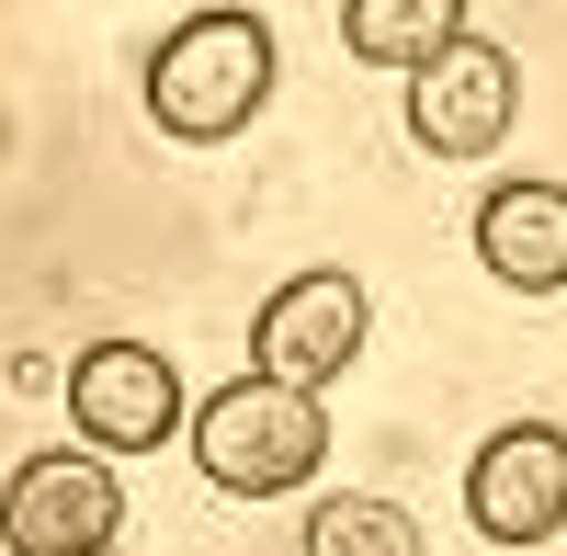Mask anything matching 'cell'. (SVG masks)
I'll return each instance as SVG.
<instances>
[{
	"instance_id": "4",
	"label": "cell",
	"mask_w": 567,
	"mask_h": 556,
	"mask_svg": "<svg viewBox=\"0 0 567 556\" xmlns=\"http://www.w3.org/2000/svg\"><path fill=\"white\" fill-rule=\"evenodd\" d=\"M374 330V296L352 285V272H296L284 296H261V330H250V375L272 387H341L352 375V352Z\"/></svg>"
},
{
	"instance_id": "3",
	"label": "cell",
	"mask_w": 567,
	"mask_h": 556,
	"mask_svg": "<svg viewBox=\"0 0 567 556\" xmlns=\"http://www.w3.org/2000/svg\"><path fill=\"white\" fill-rule=\"evenodd\" d=\"M125 534V477L103 454H34L0 488V545L12 556H114Z\"/></svg>"
},
{
	"instance_id": "1",
	"label": "cell",
	"mask_w": 567,
	"mask_h": 556,
	"mask_svg": "<svg viewBox=\"0 0 567 556\" xmlns=\"http://www.w3.org/2000/svg\"><path fill=\"white\" fill-rule=\"evenodd\" d=\"M261 91H272V23L261 12H194V23H171L159 58H148V114L182 148L239 136L261 114Z\"/></svg>"
},
{
	"instance_id": "7",
	"label": "cell",
	"mask_w": 567,
	"mask_h": 556,
	"mask_svg": "<svg viewBox=\"0 0 567 556\" xmlns=\"http://www.w3.org/2000/svg\"><path fill=\"white\" fill-rule=\"evenodd\" d=\"M511 114H523V69H511L488 34H465L454 58H432L409 80V136L432 159H488L511 136Z\"/></svg>"
},
{
	"instance_id": "9",
	"label": "cell",
	"mask_w": 567,
	"mask_h": 556,
	"mask_svg": "<svg viewBox=\"0 0 567 556\" xmlns=\"http://www.w3.org/2000/svg\"><path fill=\"white\" fill-rule=\"evenodd\" d=\"M341 45L363 69H432L465 45V0H341Z\"/></svg>"
},
{
	"instance_id": "8",
	"label": "cell",
	"mask_w": 567,
	"mask_h": 556,
	"mask_svg": "<svg viewBox=\"0 0 567 556\" xmlns=\"http://www.w3.org/2000/svg\"><path fill=\"white\" fill-rule=\"evenodd\" d=\"M477 261L511 296H567V182H499L477 205Z\"/></svg>"
},
{
	"instance_id": "5",
	"label": "cell",
	"mask_w": 567,
	"mask_h": 556,
	"mask_svg": "<svg viewBox=\"0 0 567 556\" xmlns=\"http://www.w3.org/2000/svg\"><path fill=\"white\" fill-rule=\"evenodd\" d=\"M69 421H80V454H159L182 432L171 352H148V341H91L69 363Z\"/></svg>"
},
{
	"instance_id": "10",
	"label": "cell",
	"mask_w": 567,
	"mask_h": 556,
	"mask_svg": "<svg viewBox=\"0 0 567 556\" xmlns=\"http://www.w3.org/2000/svg\"><path fill=\"white\" fill-rule=\"evenodd\" d=\"M307 556H420V523L398 512V500L341 488V500H318V512H307Z\"/></svg>"
},
{
	"instance_id": "6",
	"label": "cell",
	"mask_w": 567,
	"mask_h": 556,
	"mask_svg": "<svg viewBox=\"0 0 567 556\" xmlns=\"http://www.w3.org/2000/svg\"><path fill=\"white\" fill-rule=\"evenodd\" d=\"M465 523L488 545H545L567 534V432L556 421H511L477 443V466H465Z\"/></svg>"
},
{
	"instance_id": "2",
	"label": "cell",
	"mask_w": 567,
	"mask_h": 556,
	"mask_svg": "<svg viewBox=\"0 0 567 556\" xmlns=\"http://www.w3.org/2000/svg\"><path fill=\"white\" fill-rule=\"evenodd\" d=\"M194 466L227 488V500H284L329 466V409L307 387H272V375H239L194 409Z\"/></svg>"
}]
</instances>
